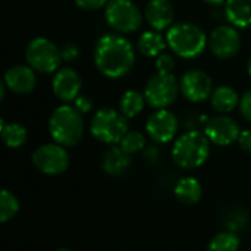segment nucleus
Listing matches in <instances>:
<instances>
[{
	"instance_id": "obj_12",
	"label": "nucleus",
	"mask_w": 251,
	"mask_h": 251,
	"mask_svg": "<svg viewBox=\"0 0 251 251\" xmlns=\"http://www.w3.org/2000/svg\"><path fill=\"white\" fill-rule=\"evenodd\" d=\"M204 134L210 143L225 147L238 141L241 131H240L238 124L231 116L218 115V116L207 119L206 126H204Z\"/></svg>"
},
{
	"instance_id": "obj_4",
	"label": "nucleus",
	"mask_w": 251,
	"mask_h": 251,
	"mask_svg": "<svg viewBox=\"0 0 251 251\" xmlns=\"http://www.w3.org/2000/svg\"><path fill=\"white\" fill-rule=\"evenodd\" d=\"M210 141L200 131H188L176 138L172 147V159L182 169H197L207 160Z\"/></svg>"
},
{
	"instance_id": "obj_7",
	"label": "nucleus",
	"mask_w": 251,
	"mask_h": 251,
	"mask_svg": "<svg viewBox=\"0 0 251 251\" xmlns=\"http://www.w3.org/2000/svg\"><path fill=\"white\" fill-rule=\"evenodd\" d=\"M104 18L109 26L121 34L135 32L143 22L138 6L131 0H109L104 7Z\"/></svg>"
},
{
	"instance_id": "obj_10",
	"label": "nucleus",
	"mask_w": 251,
	"mask_h": 251,
	"mask_svg": "<svg viewBox=\"0 0 251 251\" xmlns=\"http://www.w3.org/2000/svg\"><path fill=\"white\" fill-rule=\"evenodd\" d=\"M209 47L219 59H231L241 49V37L235 26L219 25L209 35Z\"/></svg>"
},
{
	"instance_id": "obj_28",
	"label": "nucleus",
	"mask_w": 251,
	"mask_h": 251,
	"mask_svg": "<svg viewBox=\"0 0 251 251\" xmlns=\"http://www.w3.org/2000/svg\"><path fill=\"white\" fill-rule=\"evenodd\" d=\"M109 0H75V4L82 10H99L106 7Z\"/></svg>"
},
{
	"instance_id": "obj_32",
	"label": "nucleus",
	"mask_w": 251,
	"mask_h": 251,
	"mask_svg": "<svg viewBox=\"0 0 251 251\" xmlns=\"http://www.w3.org/2000/svg\"><path fill=\"white\" fill-rule=\"evenodd\" d=\"M238 144H240L241 150H244L246 153L251 154V129L241 131V134L238 137Z\"/></svg>"
},
{
	"instance_id": "obj_27",
	"label": "nucleus",
	"mask_w": 251,
	"mask_h": 251,
	"mask_svg": "<svg viewBox=\"0 0 251 251\" xmlns=\"http://www.w3.org/2000/svg\"><path fill=\"white\" fill-rule=\"evenodd\" d=\"M156 68L157 72H166V74H172V69L175 68V59L172 54L169 53H162L156 57Z\"/></svg>"
},
{
	"instance_id": "obj_17",
	"label": "nucleus",
	"mask_w": 251,
	"mask_h": 251,
	"mask_svg": "<svg viewBox=\"0 0 251 251\" xmlns=\"http://www.w3.org/2000/svg\"><path fill=\"white\" fill-rule=\"evenodd\" d=\"M225 16L235 28H250L251 0H226Z\"/></svg>"
},
{
	"instance_id": "obj_30",
	"label": "nucleus",
	"mask_w": 251,
	"mask_h": 251,
	"mask_svg": "<svg viewBox=\"0 0 251 251\" xmlns=\"http://www.w3.org/2000/svg\"><path fill=\"white\" fill-rule=\"evenodd\" d=\"M240 110H241V115L251 124V90L243 94L240 100Z\"/></svg>"
},
{
	"instance_id": "obj_13",
	"label": "nucleus",
	"mask_w": 251,
	"mask_h": 251,
	"mask_svg": "<svg viewBox=\"0 0 251 251\" xmlns=\"http://www.w3.org/2000/svg\"><path fill=\"white\" fill-rule=\"evenodd\" d=\"M146 131L153 141L166 144L172 141L178 132V119L171 110L159 109L147 119Z\"/></svg>"
},
{
	"instance_id": "obj_34",
	"label": "nucleus",
	"mask_w": 251,
	"mask_h": 251,
	"mask_svg": "<svg viewBox=\"0 0 251 251\" xmlns=\"http://www.w3.org/2000/svg\"><path fill=\"white\" fill-rule=\"evenodd\" d=\"M206 3H209V4H222V3H226V0H204Z\"/></svg>"
},
{
	"instance_id": "obj_21",
	"label": "nucleus",
	"mask_w": 251,
	"mask_h": 251,
	"mask_svg": "<svg viewBox=\"0 0 251 251\" xmlns=\"http://www.w3.org/2000/svg\"><path fill=\"white\" fill-rule=\"evenodd\" d=\"M129 166V154L121 147H110L103 156V169L109 175H119Z\"/></svg>"
},
{
	"instance_id": "obj_23",
	"label": "nucleus",
	"mask_w": 251,
	"mask_h": 251,
	"mask_svg": "<svg viewBox=\"0 0 251 251\" xmlns=\"http://www.w3.org/2000/svg\"><path fill=\"white\" fill-rule=\"evenodd\" d=\"M0 131H1L3 143L10 149H19L26 141V129H25V126H22L19 124H15V122L4 124V121L1 119Z\"/></svg>"
},
{
	"instance_id": "obj_15",
	"label": "nucleus",
	"mask_w": 251,
	"mask_h": 251,
	"mask_svg": "<svg viewBox=\"0 0 251 251\" xmlns=\"http://www.w3.org/2000/svg\"><path fill=\"white\" fill-rule=\"evenodd\" d=\"M3 81L12 93L19 96L29 94L37 87L35 71L31 66H25V65H15L9 68L4 72Z\"/></svg>"
},
{
	"instance_id": "obj_22",
	"label": "nucleus",
	"mask_w": 251,
	"mask_h": 251,
	"mask_svg": "<svg viewBox=\"0 0 251 251\" xmlns=\"http://www.w3.org/2000/svg\"><path fill=\"white\" fill-rule=\"evenodd\" d=\"M146 97L144 93H140L137 90H128L122 94L121 100H119V110L129 119V118H135L137 115H140L144 109L146 104Z\"/></svg>"
},
{
	"instance_id": "obj_6",
	"label": "nucleus",
	"mask_w": 251,
	"mask_h": 251,
	"mask_svg": "<svg viewBox=\"0 0 251 251\" xmlns=\"http://www.w3.org/2000/svg\"><path fill=\"white\" fill-rule=\"evenodd\" d=\"M25 59L28 66L41 74L57 72L60 62L63 60L59 47L44 37H35L28 43L25 49Z\"/></svg>"
},
{
	"instance_id": "obj_5",
	"label": "nucleus",
	"mask_w": 251,
	"mask_h": 251,
	"mask_svg": "<svg viewBox=\"0 0 251 251\" xmlns=\"http://www.w3.org/2000/svg\"><path fill=\"white\" fill-rule=\"evenodd\" d=\"M91 135L104 144H118L128 132V118L112 107L99 109L90 125Z\"/></svg>"
},
{
	"instance_id": "obj_31",
	"label": "nucleus",
	"mask_w": 251,
	"mask_h": 251,
	"mask_svg": "<svg viewBox=\"0 0 251 251\" xmlns=\"http://www.w3.org/2000/svg\"><path fill=\"white\" fill-rule=\"evenodd\" d=\"M74 106L84 115V113H88V112L93 109V100H91V97H88V96L79 94V96L76 97Z\"/></svg>"
},
{
	"instance_id": "obj_11",
	"label": "nucleus",
	"mask_w": 251,
	"mask_h": 251,
	"mask_svg": "<svg viewBox=\"0 0 251 251\" xmlns=\"http://www.w3.org/2000/svg\"><path fill=\"white\" fill-rule=\"evenodd\" d=\"M182 96L193 103H200L209 99L213 93L212 78L200 69H191L185 72L179 82Z\"/></svg>"
},
{
	"instance_id": "obj_36",
	"label": "nucleus",
	"mask_w": 251,
	"mask_h": 251,
	"mask_svg": "<svg viewBox=\"0 0 251 251\" xmlns=\"http://www.w3.org/2000/svg\"><path fill=\"white\" fill-rule=\"evenodd\" d=\"M56 251H72L71 249H59V250H56Z\"/></svg>"
},
{
	"instance_id": "obj_20",
	"label": "nucleus",
	"mask_w": 251,
	"mask_h": 251,
	"mask_svg": "<svg viewBox=\"0 0 251 251\" xmlns=\"http://www.w3.org/2000/svg\"><path fill=\"white\" fill-rule=\"evenodd\" d=\"M166 46V37H163L159 31H146L138 38V50L146 57H157L165 51Z\"/></svg>"
},
{
	"instance_id": "obj_35",
	"label": "nucleus",
	"mask_w": 251,
	"mask_h": 251,
	"mask_svg": "<svg viewBox=\"0 0 251 251\" xmlns=\"http://www.w3.org/2000/svg\"><path fill=\"white\" fill-rule=\"evenodd\" d=\"M247 71H249V74H250L251 76V57L250 60H249V63H247Z\"/></svg>"
},
{
	"instance_id": "obj_24",
	"label": "nucleus",
	"mask_w": 251,
	"mask_h": 251,
	"mask_svg": "<svg viewBox=\"0 0 251 251\" xmlns=\"http://www.w3.org/2000/svg\"><path fill=\"white\" fill-rule=\"evenodd\" d=\"M19 212V201L13 193L3 190L0 194V222L6 224L12 221Z\"/></svg>"
},
{
	"instance_id": "obj_18",
	"label": "nucleus",
	"mask_w": 251,
	"mask_h": 251,
	"mask_svg": "<svg viewBox=\"0 0 251 251\" xmlns=\"http://www.w3.org/2000/svg\"><path fill=\"white\" fill-rule=\"evenodd\" d=\"M175 197L185 206H193L196 203L200 201L201 196H203V188L201 184L193 178V176H185L181 178L176 185H175Z\"/></svg>"
},
{
	"instance_id": "obj_14",
	"label": "nucleus",
	"mask_w": 251,
	"mask_h": 251,
	"mask_svg": "<svg viewBox=\"0 0 251 251\" xmlns=\"http://www.w3.org/2000/svg\"><path fill=\"white\" fill-rule=\"evenodd\" d=\"M51 88L59 100H62L63 103H71L75 101L76 97L81 94L82 79L75 69L63 68L54 74Z\"/></svg>"
},
{
	"instance_id": "obj_2",
	"label": "nucleus",
	"mask_w": 251,
	"mask_h": 251,
	"mask_svg": "<svg viewBox=\"0 0 251 251\" xmlns=\"http://www.w3.org/2000/svg\"><path fill=\"white\" fill-rule=\"evenodd\" d=\"M49 132L51 138L63 147L76 146L84 135L82 113L71 104L56 107L49 118Z\"/></svg>"
},
{
	"instance_id": "obj_16",
	"label": "nucleus",
	"mask_w": 251,
	"mask_h": 251,
	"mask_svg": "<svg viewBox=\"0 0 251 251\" xmlns=\"http://www.w3.org/2000/svg\"><path fill=\"white\" fill-rule=\"evenodd\" d=\"M146 19L154 31L169 29L174 25V6L169 0H150L144 10Z\"/></svg>"
},
{
	"instance_id": "obj_9",
	"label": "nucleus",
	"mask_w": 251,
	"mask_h": 251,
	"mask_svg": "<svg viewBox=\"0 0 251 251\" xmlns=\"http://www.w3.org/2000/svg\"><path fill=\"white\" fill-rule=\"evenodd\" d=\"M32 165L44 175H60L69 166V154L66 149L57 143L43 144L32 153Z\"/></svg>"
},
{
	"instance_id": "obj_1",
	"label": "nucleus",
	"mask_w": 251,
	"mask_h": 251,
	"mask_svg": "<svg viewBox=\"0 0 251 251\" xmlns=\"http://www.w3.org/2000/svg\"><path fill=\"white\" fill-rule=\"evenodd\" d=\"M94 63L107 78L116 79L131 72L135 51L129 40L118 34H103L94 47Z\"/></svg>"
},
{
	"instance_id": "obj_8",
	"label": "nucleus",
	"mask_w": 251,
	"mask_h": 251,
	"mask_svg": "<svg viewBox=\"0 0 251 251\" xmlns=\"http://www.w3.org/2000/svg\"><path fill=\"white\" fill-rule=\"evenodd\" d=\"M179 84L172 74L156 72L144 87V97L149 106L154 109L169 107L178 96Z\"/></svg>"
},
{
	"instance_id": "obj_33",
	"label": "nucleus",
	"mask_w": 251,
	"mask_h": 251,
	"mask_svg": "<svg viewBox=\"0 0 251 251\" xmlns=\"http://www.w3.org/2000/svg\"><path fill=\"white\" fill-rule=\"evenodd\" d=\"M6 84H4V81H1L0 82V100H3L4 99V91H6Z\"/></svg>"
},
{
	"instance_id": "obj_26",
	"label": "nucleus",
	"mask_w": 251,
	"mask_h": 251,
	"mask_svg": "<svg viewBox=\"0 0 251 251\" xmlns=\"http://www.w3.org/2000/svg\"><path fill=\"white\" fill-rule=\"evenodd\" d=\"M119 144L125 153L135 154V153H140L146 147V138L140 131H128Z\"/></svg>"
},
{
	"instance_id": "obj_29",
	"label": "nucleus",
	"mask_w": 251,
	"mask_h": 251,
	"mask_svg": "<svg viewBox=\"0 0 251 251\" xmlns=\"http://www.w3.org/2000/svg\"><path fill=\"white\" fill-rule=\"evenodd\" d=\"M60 53H62V59L66 60V62H74L79 57V49L78 46L75 44H65L62 49H60Z\"/></svg>"
},
{
	"instance_id": "obj_19",
	"label": "nucleus",
	"mask_w": 251,
	"mask_h": 251,
	"mask_svg": "<svg viewBox=\"0 0 251 251\" xmlns=\"http://www.w3.org/2000/svg\"><path fill=\"white\" fill-rule=\"evenodd\" d=\"M240 97L238 93L228 85H221L216 90H213L212 96H210V101L212 106L216 112L219 113H229L232 112L238 104H240Z\"/></svg>"
},
{
	"instance_id": "obj_3",
	"label": "nucleus",
	"mask_w": 251,
	"mask_h": 251,
	"mask_svg": "<svg viewBox=\"0 0 251 251\" xmlns=\"http://www.w3.org/2000/svg\"><path fill=\"white\" fill-rule=\"evenodd\" d=\"M166 41L176 56L182 59H193L203 53L209 38L199 25L191 22H178L168 29Z\"/></svg>"
},
{
	"instance_id": "obj_25",
	"label": "nucleus",
	"mask_w": 251,
	"mask_h": 251,
	"mask_svg": "<svg viewBox=\"0 0 251 251\" xmlns=\"http://www.w3.org/2000/svg\"><path fill=\"white\" fill-rule=\"evenodd\" d=\"M240 238L235 232H219L209 243L207 251H238Z\"/></svg>"
}]
</instances>
